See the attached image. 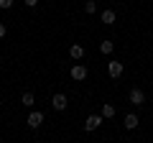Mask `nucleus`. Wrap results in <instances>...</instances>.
<instances>
[{"mask_svg":"<svg viewBox=\"0 0 153 143\" xmlns=\"http://www.w3.org/2000/svg\"><path fill=\"white\" fill-rule=\"evenodd\" d=\"M123 72H125V66H123V61H107V74L112 79H120Z\"/></svg>","mask_w":153,"mask_h":143,"instance_id":"obj_1","label":"nucleus"},{"mask_svg":"<svg viewBox=\"0 0 153 143\" xmlns=\"http://www.w3.org/2000/svg\"><path fill=\"white\" fill-rule=\"evenodd\" d=\"M66 105H69V100H66V95L64 92H56L54 97H51V107H54V110H66Z\"/></svg>","mask_w":153,"mask_h":143,"instance_id":"obj_2","label":"nucleus"},{"mask_svg":"<svg viewBox=\"0 0 153 143\" xmlns=\"http://www.w3.org/2000/svg\"><path fill=\"white\" fill-rule=\"evenodd\" d=\"M128 102H130V105H138V107H140V105L146 102V95H143V89L133 87V89H130V95H128Z\"/></svg>","mask_w":153,"mask_h":143,"instance_id":"obj_3","label":"nucleus"},{"mask_svg":"<svg viewBox=\"0 0 153 143\" xmlns=\"http://www.w3.org/2000/svg\"><path fill=\"white\" fill-rule=\"evenodd\" d=\"M100 125H102V115H89L87 120H84V130H87V133L97 130Z\"/></svg>","mask_w":153,"mask_h":143,"instance_id":"obj_4","label":"nucleus"},{"mask_svg":"<svg viewBox=\"0 0 153 143\" xmlns=\"http://www.w3.org/2000/svg\"><path fill=\"white\" fill-rule=\"evenodd\" d=\"M69 74H71V79H74V82H82V79H87V66H82V64H74Z\"/></svg>","mask_w":153,"mask_h":143,"instance_id":"obj_5","label":"nucleus"},{"mask_svg":"<svg viewBox=\"0 0 153 143\" xmlns=\"http://www.w3.org/2000/svg\"><path fill=\"white\" fill-rule=\"evenodd\" d=\"M41 123H44V112H41V110H31V115H28V128L36 130Z\"/></svg>","mask_w":153,"mask_h":143,"instance_id":"obj_6","label":"nucleus"},{"mask_svg":"<svg viewBox=\"0 0 153 143\" xmlns=\"http://www.w3.org/2000/svg\"><path fill=\"white\" fill-rule=\"evenodd\" d=\"M100 21H102L105 26H112V23L117 21V16H115V10H110V8H107V10H102V16H100Z\"/></svg>","mask_w":153,"mask_h":143,"instance_id":"obj_7","label":"nucleus"},{"mask_svg":"<svg viewBox=\"0 0 153 143\" xmlns=\"http://www.w3.org/2000/svg\"><path fill=\"white\" fill-rule=\"evenodd\" d=\"M123 125H125L128 130H135V128H138V115H135V112L125 115V123H123Z\"/></svg>","mask_w":153,"mask_h":143,"instance_id":"obj_8","label":"nucleus"},{"mask_svg":"<svg viewBox=\"0 0 153 143\" xmlns=\"http://www.w3.org/2000/svg\"><path fill=\"white\" fill-rule=\"evenodd\" d=\"M69 56H71V59H82V56H84V46L74 44V46L69 49Z\"/></svg>","mask_w":153,"mask_h":143,"instance_id":"obj_9","label":"nucleus"},{"mask_svg":"<svg viewBox=\"0 0 153 143\" xmlns=\"http://www.w3.org/2000/svg\"><path fill=\"white\" fill-rule=\"evenodd\" d=\"M21 102L26 105V107H33V105H36V97H33V92H23V97H21Z\"/></svg>","mask_w":153,"mask_h":143,"instance_id":"obj_10","label":"nucleus"},{"mask_svg":"<svg viewBox=\"0 0 153 143\" xmlns=\"http://www.w3.org/2000/svg\"><path fill=\"white\" fill-rule=\"evenodd\" d=\"M102 118H115V105H110V102L102 105Z\"/></svg>","mask_w":153,"mask_h":143,"instance_id":"obj_11","label":"nucleus"},{"mask_svg":"<svg viewBox=\"0 0 153 143\" xmlns=\"http://www.w3.org/2000/svg\"><path fill=\"white\" fill-rule=\"evenodd\" d=\"M112 49H115V44H112V41H102V44H100V51H102L105 56H107V54H112Z\"/></svg>","mask_w":153,"mask_h":143,"instance_id":"obj_12","label":"nucleus"},{"mask_svg":"<svg viewBox=\"0 0 153 143\" xmlns=\"http://www.w3.org/2000/svg\"><path fill=\"white\" fill-rule=\"evenodd\" d=\"M84 10H87V13H94V10H97V3H94V0H87V3H84Z\"/></svg>","mask_w":153,"mask_h":143,"instance_id":"obj_13","label":"nucleus"},{"mask_svg":"<svg viewBox=\"0 0 153 143\" xmlns=\"http://www.w3.org/2000/svg\"><path fill=\"white\" fill-rule=\"evenodd\" d=\"M10 5H13V0H0V8H3V10H8Z\"/></svg>","mask_w":153,"mask_h":143,"instance_id":"obj_14","label":"nucleus"},{"mask_svg":"<svg viewBox=\"0 0 153 143\" xmlns=\"http://www.w3.org/2000/svg\"><path fill=\"white\" fill-rule=\"evenodd\" d=\"M23 3H26L28 8H36V3H38V0H23Z\"/></svg>","mask_w":153,"mask_h":143,"instance_id":"obj_15","label":"nucleus"},{"mask_svg":"<svg viewBox=\"0 0 153 143\" xmlns=\"http://www.w3.org/2000/svg\"><path fill=\"white\" fill-rule=\"evenodd\" d=\"M3 36H5V26H3V23H0V39H3Z\"/></svg>","mask_w":153,"mask_h":143,"instance_id":"obj_16","label":"nucleus"}]
</instances>
